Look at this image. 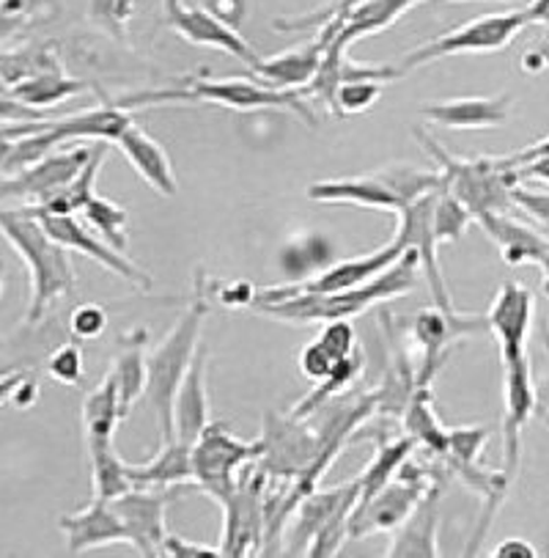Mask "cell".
Instances as JSON below:
<instances>
[{"mask_svg": "<svg viewBox=\"0 0 549 558\" xmlns=\"http://www.w3.org/2000/svg\"><path fill=\"white\" fill-rule=\"evenodd\" d=\"M406 245L401 240H390L388 245L377 247L366 256H352V259H338L330 267H325L321 272H316L314 278H305V281L289 283V287H269L256 292L253 305L261 303H278V300L294 298V294H332L343 292V289H355L363 283L374 281L377 276H382L390 265L404 256ZM251 305V308H253Z\"/></svg>", "mask_w": 549, "mask_h": 558, "instance_id": "30bf717a", "label": "cell"}, {"mask_svg": "<svg viewBox=\"0 0 549 558\" xmlns=\"http://www.w3.org/2000/svg\"><path fill=\"white\" fill-rule=\"evenodd\" d=\"M58 525H61L63 534H66L69 553H86L91 550V547L115 545V542L130 545V534H126L119 512H115L113 504L105 501V498H91V504H88L86 509L63 514V518L58 520Z\"/></svg>", "mask_w": 549, "mask_h": 558, "instance_id": "603a6c76", "label": "cell"}, {"mask_svg": "<svg viewBox=\"0 0 549 558\" xmlns=\"http://www.w3.org/2000/svg\"><path fill=\"white\" fill-rule=\"evenodd\" d=\"M212 292L215 300L223 303L225 308H245V305L251 308L258 289L251 287V283H215Z\"/></svg>", "mask_w": 549, "mask_h": 558, "instance_id": "f5cc1de1", "label": "cell"}, {"mask_svg": "<svg viewBox=\"0 0 549 558\" xmlns=\"http://www.w3.org/2000/svg\"><path fill=\"white\" fill-rule=\"evenodd\" d=\"M469 223H475V215L469 213L459 198H453L451 193L440 191L435 207V234L437 240H440V245L462 240L464 231L469 229Z\"/></svg>", "mask_w": 549, "mask_h": 558, "instance_id": "b9f144b4", "label": "cell"}, {"mask_svg": "<svg viewBox=\"0 0 549 558\" xmlns=\"http://www.w3.org/2000/svg\"><path fill=\"white\" fill-rule=\"evenodd\" d=\"M264 454L256 462L269 478H300L316 465L321 457V435L308 418H294L292 413L281 415L264 410L261 418Z\"/></svg>", "mask_w": 549, "mask_h": 558, "instance_id": "9c48e42d", "label": "cell"}, {"mask_svg": "<svg viewBox=\"0 0 549 558\" xmlns=\"http://www.w3.org/2000/svg\"><path fill=\"white\" fill-rule=\"evenodd\" d=\"M361 372H363V352H355V355L343 357V361H338V366L332 368V375L316 383L314 391H310L308 397L300 399V402L294 404L289 413H292L294 418H308L314 410H319L321 404L330 402V399H335L338 393L350 391V386L357 380V377H361Z\"/></svg>", "mask_w": 549, "mask_h": 558, "instance_id": "f35d334b", "label": "cell"}, {"mask_svg": "<svg viewBox=\"0 0 549 558\" xmlns=\"http://www.w3.org/2000/svg\"><path fill=\"white\" fill-rule=\"evenodd\" d=\"M206 357H209V352L200 344L182 386H179L176 399H173V432H176V440H184L190 446L200 438L206 426L212 424L209 393H206Z\"/></svg>", "mask_w": 549, "mask_h": 558, "instance_id": "484cf974", "label": "cell"}, {"mask_svg": "<svg viewBox=\"0 0 549 558\" xmlns=\"http://www.w3.org/2000/svg\"><path fill=\"white\" fill-rule=\"evenodd\" d=\"M28 215L45 226L47 234H50L52 240L61 242V245L69 247V251H77V254L99 262L105 270L119 276L121 281H126L132 289H137V292H151V287H155L149 272L141 270L132 259H126L124 251L110 245L105 236L94 234L91 226H88L86 220H77V215H34V213Z\"/></svg>", "mask_w": 549, "mask_h": 558, "instance_id": "5bb4252c", "label": "cell"}, {"mask_svg": "<svg viewBox=\"0 0 549 558\" xmlns=\"http://www.w3.org/2000/svg\"><path fill=\"white\" fill-rule=\"evenodd\" d=\"M321 58H325L321 45L319 41H310V45L278 52V56L261 58V64L256 66L253 75H258L267 86L272 88L300 92V88H305L310 81H314V75L319 72Z\"/></svg>", "mask_w": 549, "mask_h": 558, "instance_id": "f546056e", "label": "cell"}, {"mask_svg": "<svg viewBox=\"0 0 549 558\" xmlns=\"http://www.w3.org/2000/svg\"><path fill=\"white\" fill-rule=\"evenodd\" d=\"M126 476L132 487L171 489L184 482H193V446L184 440H162L160 451L144 465L126 462Z\"/></svg>", "mask_w": 549, "mask_h": 558, "instance_id": "f1b7e54d", "label": "cell"}, {"mask_svg": "<svg viewBox=\"0 0 549 558\" xmlns=\"http://www.w3.org/2000/svg\"><path fill=\"white\" fill-rule=\"evenodd\" d=\"M105 157H108V146H97L94 151L91 162L81 171V177L75 182L69 184L66 191L58 193L52 202L41 204V207H20L25 213H34V215H83V209L88 207L94 196H97V177H99V168H102Z\"/></svg>", "mask_w": 549, "mask_h": 558, "instance_id": "8d00e7d4", "label": "cell"}, {"mask_svg": "<svg viewBox=\"0 0 549 558\" xmlns=\"http://www.w3.org/2000/svg\"><path fill=\"white\" fill-rule=\"evenodd\" d=\"M533 303L536 294L522 281H503L500 283L495 303L489 308V330L495 333L500 347V361L514 363L527 355V336L533 325Z\"/></svg>", "mask_w": 549, "mask_h": 558, "instance_id": "d6986e66", "label": "cell"}, {"mask_svg": "<svg viewBox=\"0 0 549 558\" xmlns=\"http://www.w3.org/2000/svg\"><path fill=\"white\" fill-rule=\"evenodd\" d=\"M83 220H86L94 231H99V236H105L110 245L119 247V251H126V245H130V242H126L130 213H126L124 207H119V204L108 202V198L102 196H94L91 202H88V207L83 209Z\"/></svg>", "mask_w": 549, "mask_h": 558, "instance_id": "ab89813d", "label": "cell"}, {"mask_svg": "<svg viewBox=\"0 0 549 558\" xmlns=\"http://www.w3.org/2000/svg\"><path fill=\"white\" fill-rule=\"evenodd\" d=\"M297 366L310 383H319V380H325V377L332 375V368L338 366V357H332V352L327 350L319 339H314V341H308L303 350H300Z\"/></svg>", "mask_w": 549, "mask_h": 558, "instance_id": "c3c4849f", "label": "cell"}, {"mask_svg": "<svg viewBox=\"0 0 549 558\" xmlns=\"http://www.w3.org/2000/svg\"><path fill=\"white\" fill-rule=\"evenodd\" d=\"M115 146L121 149V155L130 160V166L135 168L137 177L144 179L149 184L151 191L160 193V196L173 198L179 193V182L176 173H173L171 157L168 151L151 138L149 133L137 128L135 121H132L130 128L121 133V138L115 141Z\"/></svg>", "mask_w": 549, "mask_h": 558, "instance_id": "83f0119b", "label": "cell"}, {"mask_svg": "<svg viewBox=\"0 0 549 558\" xmlns=\"http://www.w3.org/2000/svg\"><path fill=\"white\" fill-rule=\"evenodd\" d=\"M530 25H549V0H530L525 7Z\"/></svg>", "mask_w": 549, "mask_h": 558, "instance_id": "91938a15", "label": "cell"}, {"mask_svg": "<svg viewBox=\"0 0 549 558\" xmlns=\"http://www.w3.org/2000/svg\"><path fill=\"white\" fill-rule=\"evenodd\" d=\"M424 0H366L350 17L343 20L341 34L332 39L330 47L346 52V47L357 39H366V36L379 34V31L390 28L401 14L410 12L412 7H418Z\"/></svg>", "mask_w": 549, "mask_h": 558, "instance_id": "d6a6232c", "label": "cell"}, {"mask_svg": "<svg viewBox=\"0 0 549 558\" xmlns=\"http://www.w3.org/2000/svg\"><path fill=\"white\" fill-rule=\"evenodd\" d=\"M162 556H173V558H215L223 556L220 547L212 545H198V542H187L184 536L168 534L166 545H162Z\"/></svg>", "mask_w": 549, "mask_h": 558, "instance_id": "816d5d0a", "label": "cell"}, {"mask_svg": "<svg viewBox=\"0 0 549 558\" xmlns=\"http://www.w3.org/2000/svg\"><path fill=\"white\" fill-rule=\"evenodd\" d=\"M86 83L69 77L61 66L52 61V64L41 66L34 75H28L25 81L14 83V86H7V97L20 99V102L30 105V108H56V105H63L66 99L77 97L81 92H86Z\"/></svg>", "mask_w": 549, "mask_h": 558, "instance_id": "4dcf8cb0", "label": "cell"}, {"mask_svg": "<svg viewBox=\"0 0 549 558\" xmlns=\"http://www.w3.org/2000/svg\"><path fill=\"white\" fill-rule=\"evenodd\" d=\"M69 330H72V336L81 341L99 339V336L108 330V312H105V305L99 303L77 305L75 312H72V317H69Z\"/></svg>", "mask_w": 549, "mask_h": 558, "instance_id": "bcb514c9", "label": "cell"}, {"mask_svg": "<svg viewBox=\"0 0 549 558\" xmlns=\"http://www.w3.org/2000/svg\"><path fill=\"white\" fill-rule=\"evenodd\" d=\"M489 429L487 426H453L448 429V454L442 468L453 465H475L480 460V451L487 449Z\"/></svg>", "mask_w": 549, "mask_h": 558, "instance_id": "60d3db41", "label": "cell"}, {"mask_svg": "<svg viewBox=\"0 0 549 558\" xmlns=\"http://www.w3.org/2000/svg\"><path fill=\"white\" fill-rule=\"evenodd\" d=\"M88 20L113 39H126V25L135 14V0H86Z\"/></svg>", "mask_w": 549, "mask_h": 558, "instance_id": "7bdbcfd3", "label": "cell"}, {"mask_svg": "<svg viewBox=\"0 0 549 558\" xmlns=\"http://www.w3.org/2000/svg\"><path fill=\"white\" fill-rule=\"evenodd\" d=\"M88 457H91L94 498L115 501V498H121L124 493H130L132 482L130 476H126V462L115 454L113 444L88 446Z\"/></svg>", "mask_w": 549, "mask_h": 558, "instance_id": "74e56055", "label": "cell"}, {"mask_svg": "<svg viewBox=\"0 0 549 558\" xmlns=\"http://www.w3.org/2000/svg\"><path fill=\"white\" fill-rule=\"evenodd\" d=\"M415 141L435 157V162L440 166L442 173V191L451 193L453 198L464 204L469 213L478 218L484 213H509L514 207L511 202V191L520 179V168L511 162V157H453L446 146L437 138H431L426 130L415 128Z\"/></svg>", "mask_w": 549, "mask_h": 558, "instance_id": "5b68a950", "label": "cell"}, {"mask_svg": "<svg viewBox=\"0 0 549 558\" xmlns=\"http://www.w3.org/2000/svg\"><path fill=\"white\" fill-rule=\"evenodd\" d=\"M0 229L9 245L23 256L30 281V300L23 325H39L56 300L75 292L77 272L69 259V247L52 240L45 226L23 209H3Z\"/></svg>", "mask_w": 549, "mask_h": 558, "instance_id": "3957f363", "label": "cell"}, {"mask_svg": "<svg viewBox=\"0 0 549 558\" xmlns=\"http://www.w3.org/2000/svg\"><path fill=\"white\" fill-rule=\"evenodd\" d=\"M146 339H149V336H146L144 328H137L135 333L119 339L121 352L115 355L113 366H110V372L115 375V383H119L121 410H124V415L130 413L132 404H135L137 399L146 397Z\"/></svg>", "mask_w": 549, "mask_h": 558, "instance_id": "d590c367", "label": "cell"}, {"mask_svg": "<svg viewBox=\"0 0 549 558\" xmlns=\"http://www.w3.org/2000/svg\"><path fill=\"white\" fill-rule=\"evenodd\" d=\"M525 25H530L525 9H520V12L514 9V12L480 14V17L464 23L462 28L448 31V34L437 36V39L426 41V45L406 52V56L401 58L399 70L406 75V72L431 64V61H440V58L464 56V52L505 50V47L511 45V39H514Z\"/></svg>", "mask_w": 549, "mask_h": 558, "instance_id": "ba28073f", "label": "cell"}, {"mask_svg": "<svg viewBox=\"0 0 549 558\" xmlns=\"http://www.w3.org/2000/svg\"><path fill=\"white\" fill-rule=\"evenodd\" d=\"M437 196L440 191L426 193L424 198H418L415 204L404 209L399 215V226H395V240L404 242L406 247H418L420 254V270H424L426 283H429L431 292V303H437L440 308H453L451 292L446 287V278H442L440 270V240L435 234V207H437Z\"/></svg>", "mask_w": 549, "mask_h": 558, "instance_id": "e0dca14e", "label": "cell"}, {"mask_svg": "<svg viewBox=\"0 0 549 558\" xmlns=\"http://www.w3.org/2000/svg\"><path fill=\"white\" fill-rule=\"evenodd\" d=\"M520 179H536V182L549 184V157H538V160L527 162V166L520 168Z\"/></svg>", "mask_w": 549, "mask_h": 558, "instance_id": "680465c9", "label": "cell"}, {"mask_svg": "<svg viewBox=\"0 0 549 558\" xmlns=\"http://www.w3.org/2000/svg\"><path fill=\"white\" fill-rule=\"evenodd\" d=\"M420 110L437 128L492 130L509 121L511 97L509 94H498V97H456L442 99V102H429Z\"/></svg>", "mask_w": 549, "mask_h": 558, "instance_id": "d4e9b609", "label": "cell"}, {"mask_svg": "<svg viewBox=\"0 0 549 558\" xmlns=\"http://www.w3.org/2000/svg\"><path fill=\"white\" fill-rule=\"evenodd\" d=\"M179 102H209L218 108L240 110V113H256V110H292L305 124L314 128L316 116L314 108L305 102L300 92H286V88H272L264 81H242V77H190L182 86L171 88H144V92L126 94L115 99L124 110L155 108V105H179Z\"/></svg>", "mask_w": 549, "mask_h": 558, "instance_id": "7a4b0ae2", "label": "cell"}, {"mask_svg": "<svg viewBox=\"0 0 549 558\" xmlns=\"http://www.w3.org/2000/svg\"><path fill=\"white\" fill-rule=\"evenodd\" d=\"M484 330H489L487 314H459L456 308H440L437 303L420 308L418 317L412 319V336L424 355L418 368V388H431L451 344L484 333Z\"/></svg>", "mask_w": 549, "mask_h": 558, "instance_id": "7c38bea8", "label": "cell"}, {"mask_svg": "<svg viewBox=\"0 0 549 558\" xmlns=\"http://www.w3.org/2000/svg\"><path fill=\"white\" fill-rule=\"evenodd\" d=\"M173 498H176V493H166V489L132 487L130 493L110 501L119 512L126 534H130V545L141 556H162V545H166L168 536L166 514Z\"/></svg>", "mask_w": 549, "mask_h": 558, "instance_id": "2e32d148", "label": "cell"}, {"mask_svg": "<svg viewBox=\"0 0 549 558\" xmlns=\"http://www.w3.org/2000/svg\"><path fill=\"white\" fill-rule=\"evenodd\" d=\"M124 418L121 410L119 383L113 372L105 375V380L97 388H91L83 402V429H86V446H105L113 444L115 426Z\"/></svg>", "mask_w": 549, "mask_h": 558, "instance_id": "1f68e13d", "label": "cell"}, {"mask_svg": "<svg viewBox=\"0 0 549 558\" xmlns=\"http://www.w3.org/2000/svg\"><path fill=\"white\" fill-rule=\"evenodd\" d=\"M538 270H541V292L549 298V256L538 265Z\"/></svg>", "mask_w": 549, "mask_h": 558, "instance_id": "94428289", "label": "cell"}, {"mask_svg": "<svg viewBox=\"0 0 549 558\" xmlns=\"http://www.w3.org/2000/svg\"><path fill=\"white\" fill-rule=\"evenodd\" d=\"M538 550L527 539H520V536H511V539H503L492 550V558H536Z\"/></svg>", "mask_w": 549, "mask_h": 558, "instance_id": "9f6ffc18", "label": "cell"}, {"mask_svg": "<svg viewBox=\"0 0 549 558\" xmlns=\"http://www.w3.org/2000/svg\"><path fill=\"white\" fill-rule=\"evenodd\" d=\"M261 440H242L223 421H212L193 444V484L198 493L209 495L218 507L234 493L242 468L261 460Z\"/></svg>", "mask_w": 549, "mask_h": 558, "instance_id": "8992f818", "label": "cell"}, {"mask_svg": "<svg viewBox=\"0 0 549 558\" xmlns=\"http://www.w3.org/2000/svg\"><path fill=\"white\" fill-rule=\"evenodd\" d=\"M269 476L261 468L247 465L234 493L223 504V556H261L264 545V495Z\"/></svg>", "mask_w": 549, "mask_h": 558, "instance_id": "8fae6325", "label": "cell"}, {"mask_svg": "<svg viewBox=\"0 0 549 558\" xmlns=\"http://www.w3.org/2000/svg\"><path fill=\"white\" fill-rule=\"evenodd\" d=\"M420 254L418 247H406L395 265H390L382 276L355 289H343L332 294H294V298L278 300V303L253 305V312L264 314L278 323H332V319H355L371 305L388 303V300L410 294L418 283Z\"/></svg>", "mask_w": 549, "mask_h": 558, "instance_id": "6da1fadb", "label": "cell"}, {"mask_svg": "<svg viewBox=\"0 0 549 558\" xmlns=\"http://www.w3.org/2000/svg\"><path fill=\"white\" fill-rule=\"evenodd\" d=\"M94 146H69V149H56L47 157H41L39 162H34L30 168L20 171L17 177H7L0 191L3 198L9 202H20L25 207H41V204L52 202L58 193H63L69 184L81 177L83 168L91 162Z\"/></svg>", "mask_w": 549, "mask_h": 558, "instance_id": "4fadbf2b", "label": "cell"}, {"mask_svg": "<svg viewBox=\"0 0 549 558\" xmlns=\"http://www.w3.org/2000/svg\"><path fill=\"white\" fill-rule=\"evenodd\" d=\"M437 482H442L437 476V468H426L410 457L388 487L379 489L371 501L355 507L350 518V539H366V536L395 531L415 512L420 498Z\"/></svg>", "mask_w": 549, "mask_h": 558, "instance_id": "52a82bcc", "label": "cell"}, {"mask_svg": "<svg viewBox=\"0 0 549 558\" xmlns=\"http://www.w3.org/2000/svg\"><path fill=\"white\" fill-rule=\"evenodd\" d=\"M200 7L209 14L220 20V23L231 25V28L240 31V25L247 17V0H204Z\"/></svg>", "mask_w": 549, "mask_h": 558, "instance_id": "db71d44e", "label": "cell"}, {"mask_svg": "<svg viewBox=\"0 0 549 558\" xmlns=\"http://www.w3.org/2000/svg\"><path fill=\"white\" fill-rule=\"evenodd\" d=\"M308 198L319 204H346V207H366L382 209L399 218L404 213L401 198L390 191L385 179L377 171L355 179H327V182L308 184Z\"/></svg>", "mask_w": 549, "mask_h": 558, "instance_id": "cb8c5ba5", "label": "cell"}, {"mask_svg": "<svg viewBox=\"0 0 549 558\" xmlns=\"http://www.w3.org/2000/svg\"><path fill=\"white\" fill-rule=\"evenodd\" d=\"M448 3H451V0H448ZM453 3H464V0H453Z\"/></svg>", "mask_w": 549, "mask_h": 558, "instance_id": "be15d7a7", "label": "cell"}, {"mask_svg": "<svg viewBox=\"0 0 549 558\" xmlns=\"http://www.w3.org/2000/svg\"><path fill=\"white\" fill-rule=\"evenodd\" d=\"M547 66H549V25L541 34V39H536L533 41V47H527V50L522 52V70H525L527 75H538V72H544Z\"/></svg>", "mask_w": 549, "mask_h": 558, "instance_id": "11a10c76", "label": "cell"}, {"mask_svg": "<svg viewBox=\"0 0 549 558\" xmlns=\"http://www.w3.org/2000/svg\"><path fill=\"white\" fill-rule=\"evenodd\" d=\"M511 162H514L516 168L527 166V162L538 160V157H549V135H544V138L533 141L530 146H525V149L514 151V155H509Z\"/></svg>", "mask_w": 549, "mask_h": 558, "instance_id": "6f0895ef", "label": "cell"}, {"mask_svg": "<svg viewBox=\"0 0 549 558\" xmlns=\"http://www.w3.org/2000/svg\"><path fill=\"white\" fill-rule=\"evenodd\" d=\"M475 223L487 231L489 240L498 245V254L503 265H541L549 256V240L530 223L509 218L505 213H484L475 218Z\"/></svg>", "mask_w": 549, "mask_h": 558, "instance_id": "7402d4cb", "label": "cell"}, {"mask_svg": "<svg viewBox=\"0 0 549 558\" xmlns=\"http://www.w3.org/2000/svg\"><path fill=\"white\" fill-rule=\"evenodd\" d=\"M361 501V478L341 484L332 489H314L297 504L286 529V553L292 556H308L314 536L341 512L343 507H357Z\"/></svg>", "mask_w": 549, "mask_h": 558, "instance_id": "ffe728a7", "label": "cell"}, {"mask_svg": "<svg viewBox=\"0 0 549 558\" xmlns=\"http://www.w3.org/2000/svg\"><path fill=\"white\" fill-rule=\"evenodd\" d=\"M206 287H195V300L182 312L171 333L146 355V402L151 413L157 415L162 440H176L173 432V399H176L179 386L187 375L190 363L200 347V328L209 314V303L204 300Z\"/></svg>", "mask_w": 549, "mask_h": 558, "instance_id": "277c9868", "label": "cell"}, {"mask_svg": "<svg viewBox=\"0 0 549 558\" xmlns=\"http://www.w3.org/2000/svg\"><path fill=\"white\" fill-rule=\"evenodd\" d=\"M385 86H388L385 81L343 83L338 88V116H355L371 110L385 94Z\"/></svg>", "mask_w": 549, "mask_h": 558, "instance_id": "f6af8a7d", "label": "cell"}, {"mask_svg": "<svg viewBox=\"0 0 549 558\" xmlns=\"http://www.w3.org/2000/svg\"><path fill=\"white\" fill-rule=\"evenodd\" d=\"M541 339H544V347H547V352H549V323L547 319H541ZM544 424L549 426V408L544 410Z\"/></svg>", "mask_w": 549, "mask_h": 558, "instance_id": "6125c7cd", "label": "cell"}, {"mask_svg": "<svg viewBox=\"0 0 549 558\" xmlns=\"http://www.w3.org/2000/svg\"><path fill=\"white\" fill-rule=\"evenodd\" d=\"M538 408L530 357L505 363V413H503V471L514 482L522 460V432Z\"/></svg>", "mask_w": 549, "mask_h": 558, "instance_id": "ac0fdd59", "label": "cell"}, {"mask_svg": "<svg viewBox=\"0 0 549 558\" xmlns=\"http://www.w3.org/2000/svg\"><path fill=\"white\" fill-rule=\"evenodd\" d=\"M511 202H514V207L522 209V213L536 223V229L549 240V193H536L520 182L514 191H511Z\"/></svg>", "mask_w": 549, "mask_h": 558, "instance_id": "681fc988", "label": "cell"}, {"mask_svg": "<svg viewBox=\"0 0 549 558\" xmlns=\"http://www.w3.org/2000/svg\"><path fill=\"white\" fill-rule=\"evenodd\" d=\"M132 124L130 110L121 105H99V108H86L81 113L61 116V119L45 121V135L52 149H61L77 141H102V144H115L126 128Z\"/></svg>", "mask_w": 549, "mask_h": 558, "instance_id": "44dd1931", "label": "cell"}, {"mask_svg": "<svg viewBox=\"0 0 549 558\" xmlns=\"http://www.w3.org/2000/svg\"><path fill=\"white\" fill-rule=\"evenodd\" d=\"M39 380L30 372H17L12 377H3V402L14 410H28L39 402Z\"/></svg>", "mask_w": 549, "mask_h": 558, "instance_id": "f907efd6", "label": "cell"}, {"mask_svg": "<svg viewBox=\"0 0 549 558\" xmlns=\"http://www.w3.org/2000/svg\"><path fill=\"white\" fill-rule=\"evenodd\" d=\"M166 23L190 45L229 52L251 72H256V66L261 64V56L253 50V45H247V39H242L240 31L220 23L204 7H184L182 0H166Z\"/></svg>", "mask_w": 549, "mask_h": 558, "instance_id": "9a60e30c", "label": "cell"}, {"mask_svg": "<svg viewBox=\"0 0 549 558\" xmlns=\"http://www.w3.org/2000/svg\"><path fill=\"white\" fill-rule=\"evenodd\" d=\"M440 495L442 482L431 484L429 493L420 498L415 512L395 529L390 542V558H435L440 556L437 545V529H440Z\"/></svg>", "mask_w": 549, "mask_h": 558, "instance_id": "4316f807", "label": "cell"}, {"mask_svg": "<svg viewBox=\"0 0 549 558\" xmlns=\"http://www.w3.org/2000/svg\"><path fill=\"white\" fill-rule=\"evenodd\" d=\"M415 449H418V444H415L410 435H395V438L388 435V438L377 440V454L368 462L366 471L357 476L361 478V501H357V507L371 501L379 489L388 487V484L399 476L401 465L415 454Z\"/></svg>", "mask_w": 549, "mask_h": 558, "instance_id": "e575fe53", "label": "cell"}, {"mask_svg": "<svg viewBox=\"0 0 549 558\" xmlns=\"http://www.w3.org/2000/svg\"><path fill=\"white\" fill-rule=\"evenodd\" d=\"M83 372H86V357L77 341H66L47 357V375L61 386H77L83 380Z\"/></svg>", "mask_w": 549, "mask_h": 558, "instance_id": "ee69618b", "label": "cell"}, {"mask_svg": "<svg viewBox=\"0 0 549 558\" xmlns=\"http://www.w3.org/2000/svg\"><path fill=\"white\" fill-rule=\"evenodd\" d=\"M401 424H404V435H410L415 444L424 446L435 460H446L448 429L437 418L431 388H418V391L412 393L410 404H406L404 415H401Z\"/></svg>", "mask_w": 549, "mask_h": 558, "instance_id": "836d02e7", "label": "cell"}, {"mask_svg": "<svg viewBox=\"0 0 549 558\" xmlns=\"http://www.w3.org/2000/svg\"><path fill=\"white\" fill-rule=\"evenodd\" d=\"M327 350L332 352V357L343 361L357 352V333L352 319H332V323H325L321 333L316 336Z\"/></svg>", "mask_w": 549, "mask_h": 558, "instance_id": "7dc6e473", "label": "cell"}]
</instances>
